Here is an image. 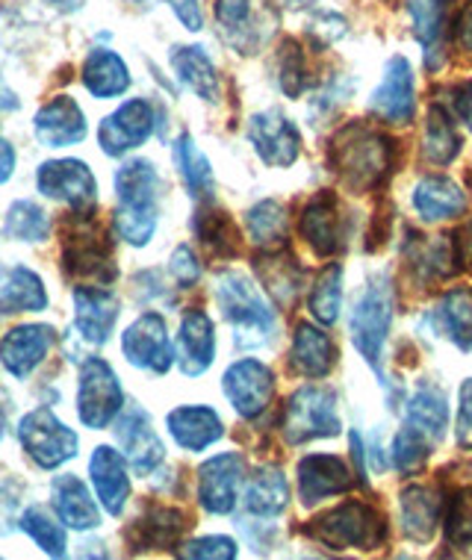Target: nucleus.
Returning a JSON list of instances; mask_svg holds the SVG:
<instances>
[{
  "instance_id": "f257e3e1",
  "label": "nucleus",
  "mask_w": 472,
  "mask_h": 560,
  "mask_svg": "<svg viewBox=\"0 0 472 560\" xmlns=\"http://www.w3.org/2000/svg\"><path fill=\"white\" fill-rule=\"evenodd\" d=\"M160 195H163V180L157 174L151 160H127L116 172V228L118 240L145 248L154 240L157 222H160Z\"/></svg>"
},
{
  "instance_id": "f03ea898",
  "label": "nucleus",
  "mask_w": 472,
  "mask_h": 560,
  "mask_svg": "<svg viewBox=\"0 0 472 560\" xmlns=\"http://www.w3.org/2000/svg\"><path fill=\"white\" fill-rule=\"evenodd\" d=\"M216 304L233 328V342L240 348L269 346L278 334L275 310L261 287L242 271H222L216 278Z\"/></svg>"
},
{
  "instance_id": "7ed1b4c3",
  "label": "nucleus",
  "mask_w": 472,
  "mask_h": 560,
  "mask_svg": "<svg viewBox=\"0 0 472 560\" xmlns=\"http://www.w3.org/2000/svg\"><path fill=\"white\" fill-rule=\"evenodd\" d=\"M331 163L348 192H369L384 184L393 165V142L367 125H348L334 139Z\"/></svg>"
},
{
  "instance_id": "20e7f679",
  "label": "nucleus",
  "mask_w": 472,
  "mask_h": 560,
  "mask_svg": "<svg viewBox=\"0 0 472 560\" xmlns=\"http://www.w3.org/2000/svg\"><path fill=\"white\" fill-rule=\"evenodd\" d=\"M95 210L68 213L62 222V269L74 280H95L97 287H106L118 278L110 236L92 219Z\"/></svg>"
},
{
  "instance_id": "39448f33",
  "label": "nucleus",
  "mask_w": 472,
  "mask_h": 560,
  "mask_svg": "<svg viewBox=\"0 0 472 560\" xmlns=\"http://www.w3.org/2000/svg\"><path fill=\"white\" fill-rule=\"evenodd\" d=\"M284 440L289 445L310 443V440H329L343 431L337 410V393L329 387H299L287 398L284 407Z\"/></svg>"
},
{
  "instance_id": "423d86ee",
  "label": "nucleus",
  "mask_w": 472,
  "mask_h": 560,
  "mask_svg": "<svg viewBox=\"0 0 472 560\" xmlns=\"http://www.w3.org/2000/svg\"><path fill=\"white\" fill-rule=\"evenodd\" d=\"M390 322H393V287L387 275H376L369 278L367 290L357 299L355 313H352V342L378 375H381Z\"/></svg>"
},
{
  "instance_id": "0eeeda50",
  "label": "nucleus",
  "mask_w": 472,
  "mask_h": 560,
  "mask_svg": "<svg viewBox=\"0 0 472 560\" xmlns=\"http://www.w3.org/2000/svg\"><path fill=\"white\" fill-rule=\"evenodd\" d=\"M310 534L331 549H378L387 540V520L372 504L346 502L319 516Z\"/></svg>"
},
{
  "instance_id": "6e6552de",
  "label": "nucleus",
  "mask_w": 472,
  "mask_h": 560,
  "mask_svg": "<svg viewBox=\"0 0 472 560\" xmlns=\"http://www.w3.org/2000/svg\"><path fill=\"white\" fill-rule=\"evenodd\" d=\"M19 443L39 469H59L78 457L80 440L68 425H62L54 410L36 407L19 422Z\"/></svg>"
},
{
  "instance_id": "1a4fd4ad",
  "label": "nucleus",
  "mask_w": 472,
  "mask_h": 560,
  "mask_svg": "<svg viewBox=\"0 0 472 560\" xmlns=\"http://www.w3.org/2000/svg\"><path fill=\"white\" fill-rule=\"evenodd\" d=\"M125 410V389L113 366L101 358L83 360L78 384V416L92 431H104Z\"/></svg>"
},
{
  "instance_id": "9d476101",
  "label": "nucleus",
  "mask_w": 472,
  "mask_h": 560,
  "mask_svg": "<svg viewBox=\"0 0 472 560\" xmlns=\"http://www.w3.org/2000/svg\"><path fill=\"white\" fill-rule=\"evenodd\" d=\"M216 27L228 48L251 57L269 42L275 19L257 0H216Z\"/></svg>"
},
{
  "instance_id": "9b49d317",
  "label": "nucleus",
  "mask_w": 472,
  "mask_h": 560,
  "mask_svg": "<svg viewBox=\"0 0 472 560\" xmlns=\"http://www.w3.org/2000/svg\"><path fill=\"white\" fill-rule=\"evenodd\" d=\"M122 354L127 363L136 369H145L151 375H165L177 363L172 339H169V325L160 313L148 310L130 328L122 334Z\"/></svg>"
},
{
  "instance_id": "f8f14e48",
  "label": "nucleus",
  "mask_w": 472,
  "mask_h": 560,
  "mask_svg": "<svg viewBox=\"0 0 472 560\" xmlns=\"http://www.w3.org/2000/svg\"><path fill=\"white\" fill-rule=\"evenodd\" d=\"M36 186H39V192L45 198L68 203L74 213L95 210L97 207V180L83 160H71L68 156V160L42 163L39 172H36Z\"/></svg>"
},
{
  "instance_id": "ddd939ff",
  "label": "nucleus",
  "mask_w": 472,
  "mask_h": 560,
  "mask_svg": "<svg viewBox=\"0 0 472 560\" xmlns=\"http://www.w3.org/2000/svg\"><path fill=\"white\" fill-rule=\"evenodd\" d=\"M154 107L145 97H130L97 127V145L106 156H125L142 148L154 133Z\"/></svg>"
},
{
  "instance_id": "4468645a",
  "label": "nucleus",
  "mask_w": 472,
  "mask_h": 560,
  "mask_svg": "<svg viewBox=\"0 0 472 560\" xmlns=\"http://www.w3.org/2000/svg\"><path fill=\"white\" fill-rule=\"evenodd\" d=\"M242 483H245L242 454H216L198 466V504L212 516H228L240 502Z\"/></svg>"
},
{
  "instance_id": "2eb2a0df",
  "label": "nucleus",
  "mask_w": 472,
  "mask_h": 560,
  "mask_svg": "<svg viewBox=\"0 0 472 560\" xmlns=\"http://www.w3.org/2000/svg\"><path fill=\"white\" fill-rule=\"evenodd\" d=\"M225 398L231 401L237 416L242 419H257L269 407L275 393V375L266 363L254 358H242L225 369L222 377Z\"/></svg>"
},
{
  "instance_id": "dca6fc26",
  "label": "nucleus",
  "mask_w": 472,
  "mask_h": 560,
  "mask_svg": "<svg viewBox=\"0 0 472 560\" xmlns=\"http://www.w3.org/2000/svg\"><path fill=\"white\" fill-rule=\"evenodd\" d=\"M71 301H74V334L89 348L104 346L106 339L113 337L118 316H122V301L116 292L80 283L71 292Z\"/></svg>"
},
{
  "instance_id": "f3484780",
  "label": "nucleus",
  "mask_w": 472,
  "mask_h": 560,
  "mask_svg": "<svg viewBox=\"0 0 472 560\" xmlns=\"http://www.w3.org/2000/svg\"><path fill=\"white\" fill-rule=\"evenodd\" d=\"M249 142L272 168H289L301 154V136L280 109H263L249 121Z\"/></svg>"
},
{
  "instance_id": "a211bd4d",
  "label": "nucleus",
  "mask_w": 472,
  "mask_h": 560,
  "mask_svg": "<svg viewBox=\"0 0 472 560\" xmlns=\"http://www.w3.org/2000/svg\"><path fill=\"white\" fill-rule=\"evenodd\" d=\"M54 342H57V330L50 325H42V322L19 325L0 339V366L15 381H27L42 366V360L48 358Z\"/></svg>"
},
{
  "instance_id": "6ab92c4d",
  "label": "nucleus",
  "mask_w": 472,
  "mask_h": 560,
  "mask_svg": "<svg viewBox=\"0 0 472 560\" xmlns=\"http://www.w3.org/2000/svg\"><path fill=\"white\" fill-rule=\"evenodd\" d=\"M116 443L136 475L157 472V466L165 460L163 440L157 436L151 416L139 410V407H130V410L118 416Z\"/></svg>"
},
{
  "instance_id": "aec40b11",
  "label": "nucleus",
  "mask_w": 472,
  "mask_h": 560,
  "mask_svg": "<svg viewBox=\"0 0 472 560\" xmlns=\"http://www.w3.org/2000/svg\"><path fill=\"white\" fill-rule=\"evenodd\" d=\"M372 109L387 125H407L416 109L414 68L405 57H393L384 66V78L372 92Z\"/></svg>"
},
{
  "instance_id": "412c9836",
  "label": "nucleus",
  "mask_w": 472,
  "mask_h": 560,
  "mask_svg": "<svg viewBox=\"0 0 472 560\" xmlns=\"http://www.w3.org/2000/svg\"><path fill=\"white\" fill-rule=\"evenodd\" d=\"M296 475H299V499L304 508H316L331 495H343L355 487L352 469L334 454H308Z\"/></svg>"
},
{
  "instance_id": "4be33fe9",
  "label": "nucleus",
  "mask_w": 472,
  "mask_h": 560,
  "mask_svg": "<svg viewBox=\"0 0 472 560\" xmlns=\"http://www.w3.org/2000/svg\"><path fill=\"white\" fill-rule=\"evenodd\" d=\"M189 525H193L189 516L177 508H148L139 520L127 525L125 540L130 551L174 549L181 546Z\"/></svg>"
},
{
  "instance_id": "5701e85b",
  "label": "nucleus",
  "mask_w": 472,
  "mask_h": 560,
  "mask_svg": "<svg viewBox=\"0 0 472 560\" xmlns=\"http://www.w3.org/2000/svg\"><path fill=\"white\" fill-rule=\"evenodd\" d=\"M33 130H36V139L45 148H71L87 139L89 125L78 101L68 95H59L36 113Z\"/></svg>"
},
{
  "instance_id": "b1692460",
  "label": "nucleus",
  "mask_w": 472,
  "mask_h": 560,
  "mask_svg": "<svg viewBox=\"0 0 472 560\" xmlns=\"http://www.w3.org/2000/svg\"><path fill=\"white\" fill-rule=\"evenodd\" d=\"M177 366L186 377L204 375L216 360V325L204 310H189L177 330Z\"/></svg>"
},
{
  "instance_id": "393cba45",
  "label": "nucleus",
  "mask_w": 472,
  "mask_h": 560,
  "mask_svg": "<svg viewBox=\"0 0 472 560\" xmlns=\"http://www.w3.org/2000/svg\"><path fill=\"white\" fill-rule=\"evenodd\" d=\"M125 454L110 448V445H97L92 457H89V478L95 487L97 502L104 504L110 516H118L125 511L127 499H130V475H127Z\"/></svg>"
},
{
  "instance_id": "a878e982",
  "label": "nucleus",
  "mask_w": 472,
  "mask_h": 560,
  "mask_svg": "<svg viewBox=\"0 0 472 560\" xmlns=\"http://www.w3.org/2000/svg\"><path fill=\"white\" fill-rule=\"evenodd\" d=\"M50 508L71 532H92L101 525V511L78 475H57L50 481Z\"/></svg>"
},
{
  "instance_id": "bb28decb",
  "label": "nucleus",
  "mask_w": 472,
  "mask_h": 560,
  "mask_svg": "<svg viewBox=\"0 0 472 560\" xmlns=\"http://www.w3.org/2000/svg\"><path fill=\"white\" fill-rule=\"evenodd\" d=\"M165 425L174 443L186 452H204L225 436L222 416L204 405L174 407L172 413L165 416Z\"/></svg>"
},
{
  "instance_id": "cd10ccee",
  "label": "nucleus",
  "mask_w": 472,
  "mask_h": 560,
  "mask_svg": "<svg viewBox=\"0 0 472 560\" xmlns=\"http://www.w3.org/2000/svg\"><path fill=\"white\" fill-rule=\"evenodd\" d=\"M301 236L308 240V245L322 257H331L343 248V215H339V203L334 195L322 192L304 207L301 213Z\"/></svg>"
},
{
  "instance_id": "c85d7f7f",
  "label": "nucleus",
  "mask_w": 472,
  "mask_h": 560,
  "mask_svg": "<svg viewBox=\"0 0 472 560\" xmlns=\"http://www.w3.org/2000/svg\"><path fill=\"white\" fill-rule=\"evenodd\" d=\"M289 508V481L278 466H261L245 478L242 490V511L251 520H272Z\"/></svg>"
},
{
  "instance_id": "c756f323",
  "label": "nucleus",
  "mask_w": 472,
  "mask_h": 560,
  "mask_svg": "<svg viewBox=\"0 0 472 560\" xmlns=\"http://www.w3.org/2000/svg\"><path fill=\"white\" fill-rule=\"evenodd\" d=\"M414 210L423 222H446L467 213V195L452 177L425 174L414 186Z\"/></svg>"
},
{
  "instance_id": "7c9ffc66",
  "label": "nucleus",
  "mask_w": 472,
  "mask_h": 560,
  "mask_svg": "<svg viewBox=\"0 0 472 560\" xmlns=\"http://www.w3.org/2000/svg\"><path fill=\"white\" fill-rule=\"evenodd\" d=\"M50 299L45 283L27 266H12L0 271V316H19V313H42L48 310Z\"/></svg>"
},
{
  "instance_id": "2f4dec72",
  "label": "nucleus",
  "mask_w": 472,
  "mask_h": 560,
  "mask_svg": "<svg viewBox=\"0 0 472 560\" xmlns=\"http://www.w3.org/2000/svg\"><path fill=\"white\" fill-rule=\"evenodd\" d=\"M172 71L177 80L184 83L195 97H202L204 104H216L222 97V83H219V71L212 66V59L207 57V50L198 45H177L169 54Z\"/></svg>"
},
{
  "instance_id": "473e14b6",
  "label": "nucleus",
  "mask_w": 472,
  "mask_h": 560,
  "mask_svg": "<svg viewBox=\"0 0 472 560\" xmlns=\"http://www.w3.org/2000/svg\"><path fill=\"white\" fill-rule=\"evenodd\" d=\"M399 513L407 540L431 542L437 525L444 522V499L431 487H407L399 499Z\"/></svg>"
},
{
  "instance_id": "72a5a7b5",
  "label": "nucleus",
  "mask_w": 472,
  "mask_h": 560,
  "mask_svg": "<svg viewBox=\"0 0 472 560\" xmlns=\"http://www.w3.org/2000/svg\"><path fill=\"white\" fill-rule=\"evenodd\" d=\"M452 0H407V15L414 24V36L425 50V66L437 71L444 66L446 21H449Z\"/></svg>"
},
{
  "instance_id": "f704fd0d",
  "label": "nucleus",
  "mask_w": 472,
  "mask_h": 560,
  "mask_svg": "<svg viewBox=\"0 0 472 560\" xmlns=\"http://www.w3.org/2000/svg\"><path fill=\"white\" fill-rule=\"evenodd\" d=\"M337 360V346L334 339L316 325L301 322L292 334V348H289V363L304 377H325L331 375Z\"/></svg>"
},
{
  "instance_id": "c9c22d12",
  "label": "nucleus",
  "mask_w": 472,
  "mask_h": 560,
  "mask_svg": "<svg viewBox=\"0 0 472 560\" xmlns=\"http://www.w3.org/2000/svg\"><path fill=\"white\" fill-rule=\"evenodd\" d=\"M83 86L97 97V101H110V97L125 95L130 89V68L116 50L95 48L83 62Z\"/></svg>"
},
{
  "instance_id": "e433bc0d",
  "label": "nucleus",
  "mask_w": 472,
  "mask_h": 560,
  "mask_svg": "<svg viewBox=\"0 0 472 560\" xmlns=\"http://www.w3.org/2000/svg\"><path fill=\"white\" fill-rule=\"evenodd\" d=\"M405 422L440 443L449 428V398L437 384H419L405 405Z\"/></svg>"
},
{
  "instance_id": "4c0bfd02",
  "label": "nucleus",
  "mask_w": 472,
  "mask_h": 560,
  "mask_svg": "<svg viewBox=\"0 0 472 560\" xmlns=\"http://www.w3.org/2000/svg\"><path fill=\"white\" fill-rule=\"evenodd\" d=\"M193 231L198 236L204 248L219 257V260H228L233 254L240 252V231L233 228V222L228 219V213H222L219 207H212L210 201L198 203L193 219Z\"/></svg>"
},
{
  "instance_id": "58836bf2",
  "label": "nucleus",
  "mask_w": 472,
  "mask_h": 560,
  "mask_svg": "<svg viewBox=\"0 0 472 560\" xmlns=\"http://www.w3.org/2000/svg\"><path fill=\"white\" fill-rule=\"evenodd\" d=\"M172 154H174V165H177V172H181V177H184L189 195H193L198 203L210 201L212 189H216V177H212L210 160L204 156L198 142H195L189 133L177 136Z\"/></svg>"
},
{
  "instance_id": "ea45409f",
  "label": "nucleus",
  "mask_w": 472,
  "mask_h": 560,
  "mask_svg": "<svg viewBox=\"0 0 472 560\" xmlns=\"http://www.w3.org/2000/svg\"><path fill=\"white\" fill-rule=\"evenodd\" d=\"M245 231H249V240L254 242L257 248L280 252V248L287 245L289 236L287 207L280 201H275V198L254 203L249 213H245Z\"/></svg>"
},
{
  "instance_id": "a19ab883",
  "label": "nucleus",
  "mask_w": 472,
  "mask_h": 560,
  "mask_svg": "<svg viewBox=\"0 0 472 560\" xmlns=\"http://www.w3.org/2000/svg\"><path fill=\"white\" fill-rule=\"evenodd\" d=\"M428 322L444 330L446 337L452 339L454 346L470 351L472 348V292L458 287L444 295L434 313H428Z\"/></svg>"
},
{
  "instance_id": "79ce46f5",
  "label": "nucleus",
  "mask_w": 472,
  "mask_h": 560,
  "mask_svg": "<svg viewBox=\"0 0 472 560\" xmlns=\"http://www.w3.org/2000/svg\"><path fill=\"white\" fill-rule=\"evenodd\" d=\"M458 154H461V136L454 130L452 116L440 104H434L423 127V156L431 165H449Z\"/></svg>"
},
{
  "instance_id": "37998d69",
  "label": "nucleus",
  "mask_w": 472,
  "mask_h": 560,
  "mask_svg": "<svg viewBox=\"0 0 472 560\" xmlns=\"http://www.w3.org/2000/svg\"><path fill=\"white\" fill-rule=\"evenodd\" d=\"M19 528L27 534L30 540L36 542L45 555H50V558H62V555H66V525H62L59 516L48 513V508H42V504L27 508V511L19 516Z\"/></svg>"
},
{
  "instance_id": "c03bdc74",
  "label": "nucleus",
  "mask_w": 472,
  "mask_h": 560,
  "mask_svg": "<svg viewBox=\"0 0 472 560\" xmlns=\"http://www.w3.org/2000/svg\"><path fill=\"white\" fill-rule=\"evenodd\" d=\"M257 269H261L263 283H266L272 299L284 307H292V301L301 290V271L296 260L280 252H266V260L257 262Z\"/></svg>"
},
{
  "instance_id": "a18cd8bd",
  "label": "nucleus",
  "mask_w": 472,
  "mask_h": 560,
  "mask_svg": "<svg viewBox=\"0 0 472 560\" xmlns=\"http://www.w3.org/2000/svg\"><path fill=\"white\" fill-rule=\"evenodd\" d=\"M3 233L15 242H45L50 233V215L42 210L36 201H15L7 210V219H3Z\"/></svg>"
},
{
  "instance_id": "49530a36",
  "label": "nucleus",
  "mask_w": 472,
  "mask_h": 560,
  "mask_svg": "<svg viewBox=\"0 0 472 560\" xmlns=\"http://www.w3.org/2000/svg\"><path fill=\"white\" fill-rule=\"evenodd\" d=\"M310 313L319 325H337L343 313V266L334 262L322 271L310 290Z\"/></svg>"
},
{
  "instance_id": "de8ad7c7",
  "label": "nucleus",
  "mask_w": 472,
  "mask_h": 560,
  "mask_svg": "<svg viewBox=\"0 0 472 560\" xmlns=\"http://www.w3.org/2000/svg\"><path fill=\"white\" fill-rule=\"evenodd\" d=\"M275 83L287 97H299L308 89V62H304V50L299 42H284L275 57Z\"/></svg>"
},
{
  "instance_id": "09e8293b",
  "label": "nucleus",
  "mask_w": 472,
  "mask_h": 560,
  "mask_svg": "<svg viewBox=\"0 0 472 560\" xmlns=\"http://www.w3.org/2000/svg\"><path fill=\"white\" fill-rule=\"evenodd\" d=\"M434 440L423 431H416L414 425H407L395 434L393 440V464L402 475H416L428 464V454H431Z\"/></svg>"
},
{
  "instance_id": "8fccbe9b",
  "label": "nucleus",
  "mask_w": 472,
  "mask_h": 560,
  "mask_svg": "<svg viewBox=\"0 0 472 560\" xmlns=\"http://www.w3.org/2000/svg\"><path fill=\"white\" fill-rule=\"evenodd\" d=\"M446 537L458 549H467L472 546V487L467 490H458L449 502V511L444 516Z\"/></svg>"
},
{
  "instance_id": "3c124183",
  "label": "nucleus",
  "mask_w": 472,
  "mask_h": 560,
  "mask_svg": "<svg viewBox=\"0 0 472 560\" xmlns=\"http://www.w3.org/2000/svg\"><path fill=\"white\" fill-rule=\"evenodd\" d=\"M181 558H207V560H231L237 558V542L225 534H210L198 540L184 542V549H177Z\"/></svg>"
},
{
  "instance_id": "603ef678",
  "label": "nucleus",
  "mask_w": 472,
  "mask_h": 560,
  "mask_svg": "<svg viewBox=\"0 0 472 560\" xmlns=\"http://www.w3.org/2000/svg\"><path fill=\"white\" fill-rule=\"evenodd\" d=\"M169 275H172V280L181 290H189V287L198 283V278H202V262H198V257H195L189 245H177L174 248L172 257H169Z\"/></svg>"
},
{
  "instance_id": "864d4df0",
  "label": "nucleus",
  "mask_w": 472,
  "mask_h": 560,
  "mask_svg": "<svg viewBox=\"0 0 472 560\" xmlns=\"http://www.w3.org/2000/svg\"><path fill=\"white\" fill-rule=\"evenodd\" d=\"M454 440L463 452L472 448V377L458 387V413H454Z\"/></svg>"
},
{
  "instance_id": "5fc2aeb1",
  "label": "nucleus",
  "mask_w": 472,
  "mask_h": 560,
  "mask_svg": "<svg viewBox=\"0 0 472 560\" xmlns=\"http://www.w3.org/2000/svg\"><path fill=\"white\" fill-rule=\"evenodd\" d=\"M21 487L15 481H0V537L19 528Z\"/></svg>"
},
{
  "instance_id": "6e6d98bb",
  "label": "nucleus",
  "mask_w": 472,
  "mask_h": 560,
  "mask_svg": "<svg viewBox=\"0 0 472 560\" xmlns=\"http://www.w3.org/2000/svg\"><path fill=\"white\" fill-rule=\"evenodd\" d=\"M169 7L172 12L177 15V21L184 24L189 33H198L204 30V12H202V3L198 0H169Z\"/></svg>"
},
{
  "instance_id": "4d7b16f0",
  "label": "nucleus",
  "mask_w": 472,
  "mask_h": 560,
  "mask_svg": "<svg viewBox=\"0 0 472 560\" xmlns=\"http://www.w3.org/2000/svg\"><path fill=\"white\" fill-rule=\"evenodd\" d=\"M454 42H458V48L472 54V0H467L461 10H458V19H454Z\"/></svg>"
},
{
  "instance_id": "13d9d810",
  "label": "nucleus",
  "mask_w": 472,
  "mask_h": 560,
  "mask_svg": "<svg viewBox=\"0 0 472 560\" xmlns=\"http://www.w3.org/2000/svg\"><path fill=\"white\" fill-rule=\"evenodd\" d=\"M452 113L472 130V80L452 92Z\"/></svg>"
},
{
  "instance_id": "bf43d9fd",
  "label": "nucleus",
  "mask_w": 472,
  "mask_h": 560,
  "mask_svg": "<svg viewBox=\"0 0 472 560\" xmlns=\"http://www.w3.org/2000/svg\"><path fill=\"white\" fill-rule=\"evenodd\" d=\"M12 172H15V148L0 136V186L10 180Z\"/></svg>"
},
{
  "instance_id": "052dcab7",
  "label": "nucleus",
  "mask_w": 472,
  "mask_h": 560,
  "mask_svg": "<svg viewBox=\"0 0 472 560\" xmlns=\"http://www.w3.org/2000/svg\"><path fill=\"white\" fill-rule=\"evenodd\" d=\"M454 252H458V260H461L467 269H472V224L463 228L461 240L454 242Z\"/></svg>"
},
{
  "instance_id": "680f3d73",
  "label": "nucleus",
  "mask_w": 472,
  "mask_h": 560,
  "mask_svg": "<svg viewBox=\"0 0 472 560\" xmlns=\"http://www.w3.org/2000/svg\"><path fill=\"white\" fill-rule=\"evenodd\" d=\"M48 3L57 12H78L83 10V3H87V0H48Z\"/></svg>"
},
{
  "instance_id": "e2e57ef3",
  "label": "nucleus",
  "mask_w": 472,
  "mask_h": 560,
  "mask_svg": "<svg viewBox=\"0 0 472 560\" xmlns=\"http://www.w3.org/2000/svg\"><path fill=\"white\" fill-rule=\"evenodd\" d=\"M272 3H278V7H289V10H299V7H308L313 0H272Z\"/></svg>"
},
{
  "instance_id": "0e129e2a",
  "label": "nucleus",
  "mask_w": 472,
  "mask_h": 560,
  "mask_svg": "<svg viewBox=\"0 0 472 560\" xmlns=\"http://www.w3.org/2000/svg\"><path fill=\"white\" fill-rule=\"evenodd\" d=\"M3 434H7V416L0 410V443H3Z\"/></svg>"
},
{
  "instance_id": "69168bd1",
  "label": "nucleus",
  "mask_w": 472,
  "mask_h": 560,
  "mask_svg": "<svg viewBox=\"0 0 472 560\" xmlns=\"http://www.w3.org/2000/svg\"><path fill=\"white\" fill-rule=\"evenodd\" d=\"M130 3H136V7H151L154 0H130Z\"/></svg>"
},
{
  "instance_id": "338daca9",
  "label": "nucleus",
  "mask_w": 472,
  "mask_h": 560,
  "mask_svg": "<svg viewBox=\"0 0 472 560\" xmlns=\"http://www.w3.org/2000/svg\"><path fill=\"white\" fill-rule=\"evenodd\" d=\"M0 109H3V107H0Z\"/></svg>"
}]
</instances>
